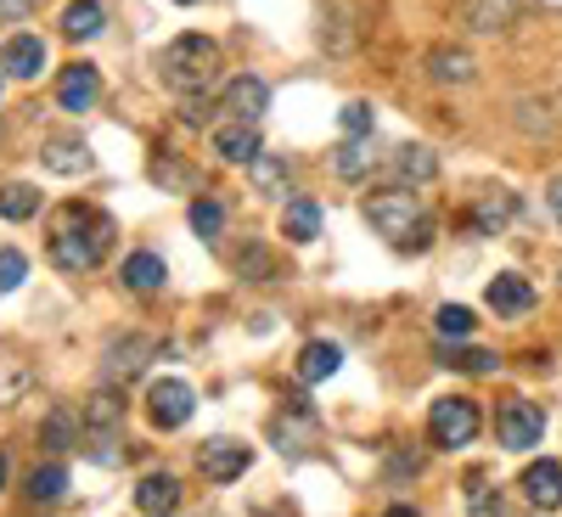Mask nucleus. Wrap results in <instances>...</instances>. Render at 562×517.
<instances>
[{"label":"nucleus","mask_w":562,"mask_h":517,"mask_svg":"<svg viewBox=\"0 0 562 517\" xmlns=\"http://www.w3.org/2000/svg\"><path fill=\"white\" fill-rule=\"evenodd\" d=\"M119 243L113 214L90 209V203H63L52 214V231H45V254H52L57 270H97Z\"/></svg>","instance_id":"nucleus-1"},{"label":"nucleus","mask_w":562,"mask_h":517,"mask_svg":"<svg viewBox=\"0 0 562 517\" xmlns=\"http://www.w3.org/2000/svg\"><path fill=\"white\" fill-rule=\"evenodd\" d=\"M220 74H225V57H220V45L209 34H180L175 45L158 52V79L175 90L186 108H198L209 90L220 85Z\"/></svg>","instance_id":"nucleus-2"},{"label":"nucleus","mask_w":562,"mask_h":517,"mask_svg":"<svg viewBox=\"0 0 562 517\" xmlns=\"http://www.w3.org/2000/svg\"><path fill=\"white\" fill-rule=\"evenodd\" d=\"M366 225L394 248V254H422L434 243V220L422 209L405 186H389V192H371L366 198Z\"/></svg>","instance_id":"nucleus-3"},{"label":"nucleus","mask_w":562,"mask_h":517,"mask_svg":"<svg viewBox=\"0 0 562 517\" xmlns=\"http://www.w3.org/2000/svg\"><path fill=\"white\" fill-rule=\"evenodd\" d=\"M428 439H434L439 450H467V445L479 439V405L461 400V394L439 400V405L428 411Z\"/></svg>","instance_id":"nucleus-4"},{"label":"nucleus","mask_w":562,"mask_h":517,"mask_svg":"<svg viewBox=\"0 0 562 517\" xmlns=\"http://www.w3.org/2000/svg\"><path fill=\"white\" fill-rule=\"evenodd\" d=\"M270 113V85L259 74H237L225 85V97H220V124H259Z\"/></svg>","instance_id":"nucleus-5"},{"label":"nucleus","mask_w":562,"mask_h":517,"mask_svg":"<svg viewBox=\"0 0 562 517\" xmlns=\"http://www.w3.org/2000/svg\"><path fill=\"white\" fill-rule=\"evenodd\" d=\"M192 411H198L192 383L164 378V383H153V389H147V416H153V428H164V434L186 428V422H192Z\"/></svg>","instance_id":"nucleus-6"},{"label":"nucleus","mask_w":562,"mask_h":517,"mask_svg":"<svg viewBox=\"0 0 562 517\" xmlns=\"http://www.w3.org/2000/svg\"><path fill=\"white\" fill-rule=\"evenodd\" d=\"M495 434H501L506 450H535L540 434H546V411L535 400H506L501 416H495Z\"/></svg>","instance_id":"nucleus-7"},{"label":"nucleus","mask_w":562,"mask_h":517,"mask_svg":"<svg viewBox=\"0 0 562 517\" xmlns=\"http://www.w3.org/2000/svg\"><path fill=\"white\" fill-rule=\"evenodd\" d=\"M158 349H153V338H140V333H119L113 344H108V355H102V383H130V378H140L147 371V360H153Z\"/></svg>","instance_id":"nucleus-8"},{"label":"nucleus","mask_w":562,"mask_h":517,"mask_svg":"<svg viewBox=\"0 0 562 517\" xmlns=\"http://www.w3.org/2000/svg\"><path fill=\"white\" fill-rule=\"evenodd\" d=\"M248 461H254V450L237 445V439H203V450H198V467H203L214 484L243 479V473H248Z\"/></svg>","instance_id":"nucleus-9"},{"label":"nucleus","mask_w":562,"mask_h":517,"mask_svg":"<svg viewBox=\"0 0 562 517\" xmlns=\"http://www.w3.org/2000/svg\"><path fill=\"white\" fill-rule=\"evenodd\" d=\"M97 97H102V74L90 68V63H68L63 79H57V102L68 113H90V108H97Z\"/></svg>","instance_id":"nucleus-10"},{"label":"nucleus","mask_w":562,"mask_h":517,"mask_svg":"<svg viewBox=\"0 0 562 517\" xmlns=\"http://www.w3.org/2000/svg\"><path fill=\"white\" fill-rule=\"evenodd\" d=\"M524 495H529L535 512H557L562 506V461H551V456L529 461L524 467Z\"/></svg>","instance_id":"nucleus-11"},{"label":"nucleus","mask_w":562,"mask_h":517,"mask_svg":"<svg viewBox=\"0 0 562 517\" xmlns=\"http://www.w3.org/2000/svg\"><path fill=\"white\" fill-rule=\"evenodd\" d=\"M270 439H276V450H281V456H304V450H310V439H315V411H310V405L281 411V416L270 422Z\"/></svg>","instance_id":"nucleus-12"},{"label":"nucleus","mask_w":562,"mask_h":517,"mask_svg":"<svg viewBox=\"0 0 562 517\" xmlns=\"http://www.w3.org/2000/svg\"><path fill=\"white\" fill-rule=\"evenodd\" d=\"M45 68V40L40 34H12L7 52H0V74L7 79H34Z\"/></svg>","instance_id":"nucleus-13"},{"label":"nucleus","mask_w":562,"mask_h":517,"mask_svg":"<svg viewBox=\"0 0 562 517\" xmlns=\"http://www.w3.org/2000/svg\"><path fill=\"white\" fill-rule=\"evenodd\" d=\"M40 164L52 175H90V169H97V153H90L85 141L63 135V141H45V147H40Z\"/></svg>","instance_id":"nucleus-14"},{"label":"nucleus","mask_w":562,"mask_h":517,"mask_svg":"<svg viewBox=\"0 0 562 517\" xmlns=\"http://www.w3.org/2000/svg\"><path fill=\"white\" fill-rule=\"evenodd\" d=\"M484 299H490V310H495V315L518 321V315H529V304H535V288H529L524 276H495Z\"/></svg>","instance_id":"nucleus-15"},{"label":"nucleus","mask_w":562,"mask_h":517,"mask_svg":"<svg viewBox=\"0 0 562 517\" xmlns=\"http://www.w3.org/2000/svg\"><path fill=\"white\" fill-rule=\"evenodd\" d=\"M428 74L439 85H473L479 79V63L467 57L461 45H434V52H428Z\"/></svg>","instance_id":"nucleus-16"},{"label":"nucleus","mask_w":562,"mask_h":517,"mask_svg":"<svg viewBox=\"0 0 562 517\" xmlns=\"http://www.w3.org/2000/svg\"><path fill=\"white\" fill-rule=\"evenodd\" d=\"M394 175H400V186L434 180V175H439V153L422 147V141H405V147H394Z\"/></svg>","instance_id":"nucleus-17"},{"label":"nucleus","mask_w":562,"mask_h":517,"mask_svg":"<svg viewBox=\"0 0 562 517\" xmlns=\"http://www.w3.org/2000/svg\"><path fill=\"white\" fill-rule=\"evenodd\" d=\"M512 209H518V203H512V192H484L473 203V214H467V225H473L479 237H501V231L512 225Z\"/></svg>","instance_id":"nucleus-18"},{"label":"nucleus","mask_w":562,"mask_h":517,"mask_svg":"<svg viewBox=\"0 0 562 517\" xmlns=\"http://www.w3.org/2000/svg\"><path fill=\"white\" fill-rule=\"evenodd\" d=\"M135 506L147 512V517H164L169 506H180V479L175 473H147L135 484Z\"/></svg>","instance_id":"nucleus-19"},{"label":"nucleus","mask_w":562,"mask_h":517,"mask_svg":"<svg viewBox=\"0 0 562 517\" xmlns=\"http://www.w3.org/2000/svg\"><path fill=\"white\" fill-rule=\"evenodd\" d=\"M439 366L467 371V378H490V371H501V355L495 349H479V344H445L439 349Z\"/></svg>","instance_id":"nucleus-20"},{"label":"nucleus","mask_w":562,"mask_h":517,"mask_svg":"<svg viewBox=\"0 0 562 517\" xmlns=\"http://www.w3.org/2000/svg\"><path fill=\"white\" fill-rule=\"evenodd\" d=\"M119 281H124L130 293H158L164 281H169V265H164L158 254H130L124 270H119Z\"/></svg>","instance_id":"nucleus-21"},{"label":"nucleus","mask_w":562,"mask_h":517,"mask_svg":"<svg viewBox=\"0 0 562 517\" xmlns=\"http://www.w3.org/2000/svg\"><path fill=\"white\" fill-rule=\"evenodd\" d=\"M108 29V7L102 0H68L63 7V34L68 40H97Z\"/></svg>","instance_id":"nucleus-22"},{"label":"nucleus","mask_w":562,"mask_h":517,"mask_svg":"<svg viewBox=\"0 0 562 517\" xmlns=\"http://www.w3.org/2000/svg\"><path fill=\"white\" fill-rule=\"evenodd\" d=\"M321 203L315 198H293L288 203V214H281V237H288V243H315L321 237Z\"/></svg>","instance_id":"nucleus-23"},{"label":"nucleus","mask_w":562,"mask_h":517,"mask_svg":"<svg viewBox=\"0 0 562 517\" xmlns=\"http://www.w3.org/2000/svg\"><path fill=\"white\" fill-rule=\"evenodd\" d=\"M214 153L225 164H259V124H231L214 135Z\"/></svg>","instance_id":"nucleus-24"},{"label":"nucleus","mask_w":562,"mask_h":517,"mask_svg":"<svg viewBox=\"0 0 562 517\" xmlns=\"http://www.w3.org/2000/svg\"><path fill=\"white\" fill-rule=\"evenodd\" d=\"M40 445L52 450V456L74 450V445H79V416H74L68 405H52V411H45V422H40Z\"/></svg>","instance_id":"nucleus-25"},{"label":"nucleus","mask_w":562,"mask_h":517,"mask_svg":"<svg viewBox=\"0 0 562 517\" xmlns=\"http://www.w3.org/2000/svg\"><path fill=\"white\" fill-rule=\"evenodd\" d=\"M338 366H344V349L326 344V338H315V344H304V355H299V383H326Z\"/></svg>","instance_id":"nucleus-26"},{"label":"nucleus","mask_w":562,"mask_h":517,"mask_svg":"<svg viewBox=\"0 0 562 517\" xmlns=\"http://www.w3.org/2000/svg\"><path fill=\"white\" fill-rule=\"evenodd\" d=\"M85 422H90V434H119V422H124V394L113 383H102L97 394H90L85 405Z\"/></svg>","instance_id":"nucleus-27"},{"label":"nucleus","mask_w":562,"mask_h":517,"mask_svg":"<svg viewBox=\"0 0 562 517\" xmlns=\"http://www.w3.org/2000/svg\"><path fill=\"white\" fill-rule=\"evenodd\" d=\"M512 18H518V0H473V7H467V23L479 34H501Z\"/></svg>","instance_id":"nucleus-28"},{"label":"nucleus","mask_w":562,"mask_h":517,"mask_svg":"<svg viewBox=\"0 0 562 517\" xmlns=\"http://www.w3.org/2000/svg\"><path fill=\"white\" fill-rule=\"evenodd\" d=\"M34 214H40V186L29 180L0 186V220H34Z\"/></svg>","instance_id":"nucleus-29"},{"label":"nucleus","mask_w":562,"mask_h":517,"mask_svg":"<svg viewBox=\"0 0 562 517\" xmlns=\"http://www.w3.org/2000/svg\"><path fill=\"white\" fill-rule=\"evenodd\" d=\"M333 175L338 180H366L371 175V141H344L333 153Z\"/></svg>","instance_id":"nucleus-30"},{"label":"nucleus","mask_w":562,"mask_h":517,"mask_svg":"<svg viewBox=\"0 0 562 517\" xmlns=\"http://www.w3.org/2000/svg\"><path fill=\"white\" fill-rule=\"evenodd\" d=\"M68 495V467H34L29 473V501H63Z\"/></svg>","instance_id":"nucleus-31"},{"label":"nucleus","mask_w":562,"mask_h":517,"mask_svg":"<svg viewBox=\"0 0 562 517\" xmlns=\"http://www.w3.org/2000/svg\"><path fill=\"white\" fill-rule=\"evenodd\" d=\"M254 186H259V192H270V198H281V192L293 186L288 158H265V153H259V164H254Z\"/></svg>","instance_id":"nucleus-32"},{"label":"nucleus","mask_w":562,"mask_h":517,"mask_svg":"<svg viewBox=\"0 0 562 517\" xmlns=\"http://www.w3.org/2000/svg\"><path fill=\"white\" fill-rule=\"evenodd\" d=\"M192 231H198L203 243H214L220 231H225V209L214 198H192Z\"/></svg>","instance_id":"nucleus-33"},{"label":"nucleus","mask_w":562,"mask_h":517,"mask_svg":"<svg viewBox=\"0 0 562 517\" xmlns=\"http://www.w3.org/2000/svg\"><path fill=\"white\" fill-rule=\"evenodd\" d=\"M434 326H439V338H445V344H450V338H473V310L445 304V310L434 315Z\"/></svg>","instance_id":"nucleus-34"},{"label":"nucleus","mask_w":562,"mask_h":517,"mask_svg":"<svg viewBox=\"0 0 562 517\" xmlns=\"http://www.w3.org/2000/svg\"><path fill=\"white\" fill-rule=\"evenodd\" d=\"M23 276H29V259H23L18 248H0V293L23 288Z\"/></svg>","instance_id":"nucleus-35"},{"label":"nucleus","mask_w":562,"mask_h":517,"mask_svg":"<svg viewBox=\"0 0 562 517\" xmlns=\"http://www.w3.org/2000/svg\"><path fill=\"white\" fill-rule=\"evenodd\" d=\"M338 124H344L349 141H366V135H371V102H349V108L338 113Z\"/></svg>","instance_id":"nucleus-36"},{"label":"nucleus","mask_w":562,"mask_h":517,"mask_svg":"<svg viewBox=\"0 0 562 517\" xmlns=\"http://www.w3.org/2000/svg\"><path fill=\"white\" fill-rule=\"evenodd\" d=\"M23 383H29V371L18 360H0V405H12L23 394Z\"/></svg>","instance_id":"nucleus-37"},{"label":"nucleus","mask_w":562,"mask_h":517,"mask_svg":"<svg viewBox=\"0 0 562 517\" xmlns=\"http://www.w3.org/2000/svg\"><path fill=\"white\" fill-rule=\"evenodd\" d=\"M265 259H270V254H265L259 243H248V248H243V276H265Z\"/></svg>","instance_id":"nucleus-38"},{"label":"nucleus","mask_w":562,"mask_h":517,"mask_svg":"<svg viewBox=\"0 0 562 517\" xmlns=\"http://www.w3.org/2000/svg\"><path fill=\"white\" fill-rule=\"evenodd\" d=\"M29 12H34V0H0V23H18Z\"/></svg>","instance_id":"nucleus-39"},{"label":"nucleus","mask_w":562,"mask_h":517,"mask_svg":"<svg viewBox=\"0 0 562 517\" xmlns=\"http://www.w3.org/2000/svg\"><path fill=\"white\" fill-rule=\"evenodd\" d=\"M546 209H551L557 225H562V175H551V186H546Z\"/></svg>","instance_id":"nucleus-40"},{"label":"nucleus","mask_w":562,"mask_h":517,"mask_svg":"<svg viewBox=\"0 0 562 517\" xmlns=\"http://www.w3.org/2000/svg\"><path fill=\"white\" fill-rule=\"evenodd\" d=\"M383 517H422V512H411V506H389Z\"/></svg>","instance_id":"nucleus-41"},{"label":"nucleus","mask_w":562,"mask_h":517,"mask_svg":"<svg viewBox=\"0 0 562 517\" xmlns=\"http://www.w3.org/2000/svg\"><path fill=\"white\" fill-rule=\"evenodd\" d=\"M7 473H12V467H7V456H0V490H7Z\"/></svg>","instance_id":"nucleus-42"},{"label":"nucleus","mask_w":562,"mask_h":517,"mask_svg":"<svg viewBox=\"0 0 562 517\" xmlns=\"http://www.w3.org/2000/svg\"><path fill=\"white\" fill-rule=\"evenodd\" d=\"M180 7H192V0H180Z\"/></svg>","instance_id":"nucleus-43"},{"label":"nucleus","mask_w":562,"mask_h":517,"mask_svg":"<svg viewBox=\"0 0 562 517\" xmlns=\"http://www.w3.org/2000/svg\"><path fill=\"white\" fill-rule=\"evenodd\" d=\"M557 281H562V276H557Z\"/></svg>","instance_id":"nucleus-44"}]
</instances>
